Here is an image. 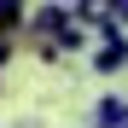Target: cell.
<instances>
[{
    "label": "cell",
    "instance_id": "cell-1",
    "mask_svg": "<svg viewBox=\"0 0 128 128\" xmlns=\"http://www.w3.org/2000/svg\"><path fill=\"white\" fill-rule=\"evenodd\" d=\"M88 128H128V99L122 93H99L93 111H88Z\"/></svg>",
    "mask_w": 128,
    "mask_h": 128
},
{
    "label": "cell",
    "instance_id": "cell-2",
    "mask_svg": "<svg viewBox=\"0 0 128 128\" xmlns=\"http://www.w3.org/2000/svg\"><path fill=\"white\" fill-rule=\"evenodd\" d=\"M93 76H116V70H128V41H105V47H93Z\"/></svg>",
    "mask_w": 128,
    "mask_h": 128
},
{
    "label": "cell",
    "instance_id": "cell-3",
    "mask_svg": "<svg viewBox=\"0 0 128 128\" xmlns=\"http://www.w3.org/2000/svg\"><path fill=\"white\" fill-rule=\"evenodd\" d=\"M111 18H116V29L128 35V0H111Z\"/></svg>",
    "mask_w": 128,
    "mask_h": 128
},
{
    "label": "cell",
    "instance_id": "cell-4",
    "mask_svg": "<svg viewBox=\"0 0 128 128\" xmlns=\"http://www.w3.org/2000/svg\"><path fill=\"white\" fill-rule=\"evenodd\" d=\"M12 128H35V122H12Z\"/></svg>",
    "mask_w": 128,
    "mask_h": 128
}]
</instances>
